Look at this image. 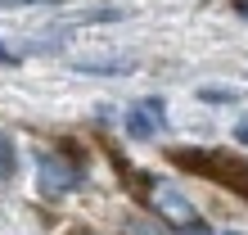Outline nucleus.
Instances as JSON below:
<instances>
[{"instance_id":"12","label":"nucleus","mask_w":248,"mask_h":235,"mask_svg":"<svg viewBox=\"0 0 248 235\" xmlns=\"http://www.w3.org/2000/svg\"><path fill=\"white\" fill-rule=\"evenodd\" d=\"M235 9H239V18H248V0H235Z\"/></svg>"},{"instance_id":"9","label":"nucleus","mask_w":248,"mask_h":235,"mask_svg":"<svg viewBox=\"0 0 248 235\" xmlns=\"http://www.w3.org/2000/svg\"><path fill=\"white\" fill-rule=\"evenodd\" d=\"M32 5H46V9H54L59 0H0V9H32Z\"/></svg>"},{"instance_id":"14","label":"nucleus","mask_w":248,"mask_h":235,"mask_svg":"<svg viewBox=\"0 0 248 235\" xmlns=\"http://www.w3.org/2000/svg\"><path fill=\"white\" fill-rule=\"evenodd\" d=\"M72 235H95V231H72Z\"/></svg>"},{"instance_id":"11","label":"nucleus","mask_w":248,"mask_h":235,"mask_svg":"<svg viewBox=\"0 0 248 235\" xmlns=\"http://www.w3.org/2000/svg\"><path fill=\"white\" fill-rule=\"evenodd\" d=\"M0 64H18V54H14V50H5V41H0Z\"/></svg>"},{"instance_id":"1","label":"nucleus","mask_w":248,"mask_h":235,"mask_svg":"<svg viewBox=\"0 0 248 235\" xmlns=\"http://www.w3.org/2000/svg\"><path fill=\"white\" fill-rule=\"evenodd\" d=\"M171 163L203 176V181H217L235 195H248V158L230 154V150H171Z\"/></svg>"},{"instance_id":"10","label":"nucleus","mask_w":248,"mask_h":235,"mask_svg":"<svg viewBox=\"0 0 248 235\" xmlns=\"http://www.w3.org/2000/svg\"><path fill=\"white\" fill-rule=\"evenodd\" d=\"M235 140H239V145H248V118H244V122L235 127Z\"/></svg>"},{"instance_id":"2","label":"nucleus","mask_w":248,"mask_h":235,"mask_svg":"<svg viewBox=\"0 0 248 235\" xmlns=\"http://www.w3.org/2000/svg\"><path fill=\"white\" fill-rule=\"evenodd\" d=\"M81 185H86L81 163H72V158L54 154V150L36 154V190L46 199H63V195H72V190H81Z\"/></svg>"},{"instance_id":"7","label":"nucleus","mask_w":248,"mask_h":235,"mask_svg":"<svg viewBox=\"0 0 248 235\" xmlns=\"http://www.w3.org/2000/svg\"><path fill=\"white\" fill-rule=\"evenodd\" d=\"M14 168H18V158H14V140L0 131V181H9L14 176Z\"/></svg>"},{"instance_id":"8","label":"nucleus","mask_w":248,"mask_h":235,"mask_svg":"<svg viewBox=\"0 0 248 235\" xmlns=\"http://www.w3.org/2000/svg\"><path fill=\"white\" fill-rule=\"evenodd\" d=\"M199 100L203 104H235V91H221V86H199Z\"/></svg>"},{"instance_id":"4","label":"nucleus","mask_w":248,"mask_h":235,"mask_svg":"<svg viewBox=\"0 0 248 235\" xmlns=\"http://www.w3.org/2000/svg\"><path fill=\"white\" fill-rule=\"evenodd\" d=\"M158 127H163V100H140L126 113V136L131 140H154Z\"/></svg>"},{"instance_id":"5","label":"nucleus","mask_w":248,"mask_h":235,"mask_svg":"<svg viewBox=\"0 0 248 235\" xmlns=\"http://www.w3.org/2000/svg\"><path fill=\"white\" fill-rule=\"evenodd\" d=\"M77 72H91V77H126L136 72V59H72Z\"/></svg>"},{"instance_id":"3","label":"nucleus","mask_w":248,"mask_h":235,"mask_svg":"<svg viewBox=\"0 0 248 235\" xmlns=\"http://www.w3.org/2000/svg\"><path fill=\"white\" fill-rule=\"evenodd\" d=\"M149 203H154V213L163 217L167 226H181V231L199 226V208L181 195L176 185H167V181H149Z\"/></svg>"},{"instance_id":"15","label":"nucleus","mask_w":248,"mask_h":235,"mask_svg":"<svg viewBox=\"0 0 248 235\" xmlns=\"http://www.w3.org/2000/svg\"><path fill=\"white\" fill-rule=\"evenodd\" d=\"M226 235H239V231H226Z\"/></svg>"},{"instance_id":"6","label":"nucleus","mask_w":248,"mask_h":235,"mask_svg":"<svg viewBox=\"0 0 248 235\" xmlns=\"http://www.w3.org/2000/svg\"><path fill=\"white\" fill-rule=\"evenodd\" d=\"M122 235H167V226H158L154 217H126Z\"/></svg>"},{"instance_id":"13","label":"nucleus","mask_w":248,"mask_h":235,"mask_svg":"<svg viewBox=\"0 0 248 235\" xmlns=\"http://www.w3.org/2000/svg\"><path fill=\"white\" fill-rule=\"evenodd\" d=\"M185 235H212V231H208V226H189Z\"/></svg>"}]
</instances>
